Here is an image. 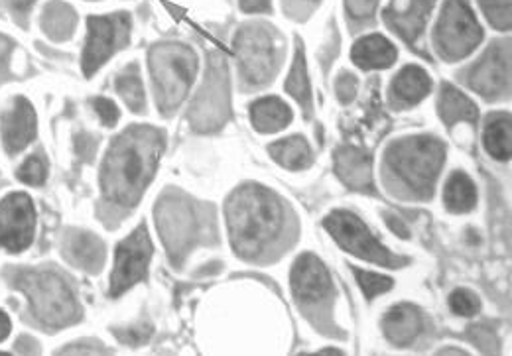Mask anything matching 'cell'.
Returning <instances> with one entry per match:
<instances>
[{
    "label": "cell",
    "instance_id": "8fae6325",
    "mask_svg": "<svg viewBox=\"0 0 512 356\" xmlns=\"http://www.w3.org/2000/svg\"><path fill=\"white\" fill-rule=\"evenodd\" d=\"M469 89L489 101L507 99L511 93V40L493 42L465 75Z\"/></svg>",
    "mask_w": 512,
    "mask_h": 356
},
{
    "label": "cell",
    "instance_id": "e575fe53",
    "mask_svg": "<svg viewBox=\"0 0 512 356\" xmlns=\"http://www.w3.org/2000/svg\"><path fill=\"white\" fill-rule=\"evenodd\" d=\"M357 87H359V83H357V77H355V75H351V73H341L339 79H337V83H335V91H337L339 101H341L343 105H349V103L355 99V95H357Z\"/></svg>",
    "mask_w": 512,
    "mask_h": 356
},
{
    "label": "cell",
    "instance_id": "ffe728a7",
    "mask_svg": "<svg viewBox=\"0 0 512 356\" xmlns=\"http://www.w3.org/2000/svg\"><path fill=\"white\" fill-rule=\"evenodd\" d=\"M422 327V315L412 305H398L390 309L383 321L386 339L398 347L410 345L422 333Z\"/></svg>",
    "mask_w": 512,
    "mask_h": 356
},
{
    "label": "cell",
    "instance_id": "7bdbcfd3",
    "mask_svg": "<svg viewBox=\"0 0 512 356\" xmlns=\"http://www.w3.org/2000/svg\"><path fill=\"white\" fill-rule=\"evenodd\" d=\"M8 333H10V319H8V315L0 309V343L8 337Z\"/></svg>",
    "mask_w": 512,
    "mask_h": 356
},
{
    "label": "cell",
    "instance_id": "4316f807",
    "mask_svg": "<svg viewBox=\"0 0 512 356\" xmlns=\"http://www.w3.org/2000/svg\"><path fill=\"white\" fill-rule=\"evenodd\" d=\"M75 22H77V18H75L73 8L60 0L50 2L42 16L44 32L56 42H64L71 38L73 30H75Z\"/></svg>",
    "mask_w": 512,
    "mask_h": 356
},
{
    "label": "cell",
    "instance_id": "30bf717a",
    "mask_svg": "<svg viewBox=\"0 0 512 356\" xmlns=\"http://www.w3.org/2000/svg\"><path fill=\"white\" fill-rule=\"evenodd\" d=\"M130 40V16L113 14V16H91L87 20V42L83 52V73L91 77L99 71L105 61L115 52L125 48Z\"/></svg>",
    "mask_w": 512,
    "mask_h": 356
},
{
    "label": "cell",
    "instance_id": "ee69618b",
    "mask_svg": "<svg viewBox=\"0 0 512 356\" xmlns=\"http://www.w3.org/2000/svg\"><path fill=\"white\" fill-rule=\"evenodd\" d=\"M8 50H10V42H8V40H4V38H0V63H2L4 58H6Z\"/></svg>",
    "mask_w": 512,
    "mask_h": 356
},
{
    "label": "cell",
    "instance_id": "1f68e13d",
    "mask_svg": "<svg viewBox=\"0 0 512 356\" xmlns=\"http://www.w3.org/2000/svg\"><path fill=\"white\" fill-rule=\"evenodd\" d=\"M353 272H355V278H357V282H359V286H361V290H363V294H365L367 299L381 296V294L388 292L394 286V282L390 278L381 276V274H373V272L359 270V268H355Z\"/></svg>",
    "mask_w": 512,
    "mask_h": 356
},
{
    "label": "cell",
    "instance_id": "7c38bea8",
    "mask_svg": "<svg viewBox=\"0 0 512 356\" xmlns=\"http://www.w3.org/2000/svg\"><path fill=\"white\" fill-rule=\"evenodd\" d=\"M156 219H158L156 223H158L162 240L168 248L170 260L174 264H182L195 238L192 207L180 197L166 195L156 207Z\"/></svg>",
    "mask_w": 512,
    "mask_h": 356
},
{
    "label": "cell",
    "instance_id": "ba28073f",
    "mask_svg": "<svg viewBox=\"0 0 512 356\" xmlns=\"http://www.w3.org/2000/svg\"><path fill=\"white\" fill-rule=\"evenodd\" d=\"M229 73L227 61L221 52H213L209 56V67L205 75V83L199 89L192 109L190 120L197 132H213L229 119Z\"/></svg>",
    "mask_w": 512,
    "mask_h": 356
},
{
    "label": "cell",
    "instance_id": "8992f818",
    "mask_svg": "<svg viewBox=\"0 0 512 356\" xmlns=\"http://www.w3.org/2000/svg\"><path fill=\"white\" fill-rule=\"evenodd\" d=\"M235 52L241 63L243 79L253 87H260L270 83L280 67L282 42L276 30L256 22L237 32Z\"/></svg>",
    "mask_w": 512,
    "mask_h": 356
},
{
    "label": "cell",
    "instance_id": "f6af8a7d",
    "mask_svg": "<svg viewBox=\"0 0 512 356\" xmlns=\"http://www.w3.org/2000/svg\"><path fill=\"white\" fill-rule=\"evenodd\" d=\"M321 355H341L339 351H321Z\"/></svg>",
    "mask_w": 512,
    "mask_h": 356
},
{
    "label": "cell",
    "instance_id": "f1b7e54d",
    "mask_svg": "<svg viewBox=\"0 0 512 356\" xmlns=\"http://www.w3.org/2000/svg\"><path fill=\"white\" fill-rule=\"evenodd\" d=\"M286 91L306 109V113L310 115L312 111V87H310V79H308V67H306V54H304V46L298 40L296 42V58L292 71L288 75L286 81Z\"/></svg>",
    "mask_w": 512,
    "mask_h": 356
},
{
    "label": "cell",
    "instance_id": "f546056e",
    "mask_svg": "<svg viewBox=\"0 0 512 356\" xmlns=\"http://www.w3.org/2000/svg\"><path fill=\"white\" fill-rule=\"evenodd\" d=\"M117 93L123 97L132 113L144 111V87L138 65L132 63L117 77Z\"/></svg>",
    "mask_w": 512,
    "mask_h": 356
},
{
    "label": "cell",
    "instance_id": "ac0fdd59",
    "mask_svg": "<svg viewBox=\"0 0 512 356\" xmlns=\"http://www.w3.org/2000/svg\"><path fill=\"white\" fill-rule=\"evenodd\" d=\"M335 172L347 187L355 191L373 189V162L369 154L359 148H339L335 154Z\"/></svg>",
    "mask_w": 512,
    "mask_h": 356
},
{
    "label": "cell",
    "instance_id": "60d3db41",
    "mask_svg": "<svg viewBox=\"0 0 512 356\" xmlns=\"http://www.w3.org/2000/svg\"><path fill=\"white\" fill-rule=\"evenodd\" d=\"M386 221H388V227L398 235L400 238H408L410 237V233H408V229H406V225L400 221V219H396V217H392V215H386Z\"/></svg>",
    "mask_w": 512,
    "mask_h": 356
},
{
    "label": "cell",
    "instance_id": "d6986e66",
    "mask_svg": "<svg viewBox=\"0 0 512 356\" xmlns=\"http://www.w3.org/2000/svg\"><path fill=\"white\" fill-rule=\"evenodd\" d=\"M432 89L430 75L418 65H406L390 85L392 103L396 107L418 105Z\"/></svg>",
    "mask_w": 512,
    "mask_h": 356
},
{
    "label": "cell",
    "instance_id": "277c9868",
    "mask_svg": "<svg viewBox=\"0 0 512 356\" xmlns=\"http://www.w3.org/2000/svg\"><path fill=\"white\" fill-rule=\"evenodd\" d=\"M150 73L158 109L168 117L188 97L197 75V56L184 44H158L150 50Z\"/></svg>",
    "mask_w": 512,
    "mask_h": 356
},
{
    "label": "cell",
    "instance_id": "d4e9b609",
    "mask_svg": "<svg viewBox=\"0 0 512 356\" xmlns=\"http://www.w3.org/2000/svg\"><path fill=\"white\" fill-rule=\"evenodd\" d=\"M268 150H270L272 158L288 170H306L312 166V150H310L306 138H302V136L278 140Z\"/></svg>",
    "mask_w": 512,
    "mask_h": 356
},
{
    "label": "cell",
    "instance_id": "3957f363",
    "mask_svg": "<svg viewBox=\"0 0 512 356\" xmlns=\"http://www.w3.org/2000/svg\"><path fill=\"white\" fill-rule=\"evenodd\" d=\"M386 168L416 199H430L446 160V146L434 136H410L388 146Z\"/></svg>",
    "mask_w": 512,
    "mask_h": 356
},
{
    "label": "cell",
    "instance_id": "74e56055",
    "mask_svg": "<svg viewBox=\"0 0 512 356\" xmlns=\"http://www.w3.org/2000/svg\"><path fill=\"white\" fill-rule=\"evenodd\" d=\"M320 0H284V8L292 18H308Z\"/></svg>",
    "mask_w": 512,
    "mask_h": 356
},
{
    "label": "cell",
    "instance_id": "d590c367",
    "mask_svg": "<svg viewBox=\"0 0 512 356\" xmlns=\"http://www.w3.org/2000/svg\"><path fill=\"white\" fill-rule=\"evenodd\" d=\"M379 0H345V8L353 20H369L375 14Z\"/></svg>",
    "mask_w": 512,
    "mask_h": 356
},
{
    "label": "cell",
    "instance_id": "ab89813d",
    "mask_svg": "<svg viewBox=\"0 0 512 356\" xmlns=\"http://www.w3.org/2000/svg\"><path fill=\"white\" fill-rule=\"evenodd\" d=\"M245 12H270V0H239Z\"/></svg>",
    "mask_w": 512,
    "mask_h": 356
},
{
    "label": "cell",
    "instance_id": "cb8c5ba5",
    "mask_svg": "<svg viewBox=\"0 0 512 356\" xmlns=\"http://www.w3.org/2000/svg\"><path fill=\"white\" fill-rule=\"evenodd\" d=\"M485 150L495 160H509L512 152V122L509 113H497L487 119Z\"/></svg>",
    "mask_w": 512,
    "mask_h": 356
},
{
    "label": "cell",
    "instance_id": "7a4b0ae2",
    "mask_svg": "<svg viewBox=\"0 0 512 356\" xmlns=\"http://www.w3.org/2000/svg\"><path fill=\"white\" fill-rule=\"evenodd\" d=\"M282 225L284 211L278 197L260 185L239 187L227 203L231 244L245 260L260 256L280 235Z\"/></svg>",
    "mask_w": 512,
    "mask_h": 356
},
{
    "label": "cell",
    "instance_id": "603a6c76",
    "mask_svg": "<svg viewBox=\"0 0 512 356\" xmlns=\"http://www.w3.org/2000/svg\"><path fill=\"white\" fill-rule=\"evenodd\" d=\"M251 120L258 132L274 134L292 122V111L282 99L266 97L251 107Z\"/></svg>",
    "mask_w": 512,
    "mask_h": 356
},
{
    "label": "cell",
    "instance_id": "44dd1931",
    "mask_svg": "<svg viewBox=\"0 0 512 356\" xmlns=\"http://www.w3.org/2000/svg\"><path fill=\"white\" fill-rule=\"evenodd\" d=\"M65 256L79 268L95 274L105 264V244L91 233L75 231L65 240Z\"/></svg>",
    "mask_w": 512,
    "mask_h": 356
},
{
    "label": "cell",
    "instance_id": "f35d334b",
    "mask_svg": "<svg viewBox=\"0 0 512 356\" xmlns=\"http://www.w3.org/2000/svg\"><path fill=\"white\" fill-rule=\"evenodd\" d=\"M150 333H152V327H144V329H128L127 335H123V333H117L119 335V339L123 341V343H128V345H132V347H136V345H140V343H144L148 337H150Z\"/></svg>",
    "mask_w": 512,
    "mask_h": 356
},
{
    "label": "cell",
    "instance_id": "8d00e7d4",
    "mask_svg": "<svg viewBox=\"0 0 512 356\" xmlns=\"http://www.w3.org/2000/svg\"><path fill=\"white\" fill-rule=\"evenodd\" d=\"M93 107H95V113L99 115V119H101L105 126L113 128L119 122V109H117V105L113 101L99 97V99L93 101Z\"/></svg>",
    "mask_w": 512,
    "mask_h": 356
},
{
    "label": "cell",
    "instance_id": "d6a6232c",
    "mask_svg": "<svg viewBox=\"0 0 512 356\" xmlns=\"http://www.w3.org/2000/svg\"><path fill=\"white\" fill-rule=\"evenodd\" d=\"M449 307L453 313L461 315V317H473L479 313L481 309V301L469 290H455L449 296Z\"/></svg>",
    "mask_w": 512,
    "mask_h": 356
},
{
    "label": "cell",
    "instance_id": "5b68a950",
    "mask_svg": "<svg viewBox=\"0 0 512 356\" xmlns=\"http://www.w3.org/2000/svg\"><path fill=\"white\" fill-rule=\"evenodd\" d=\"M14 286L30 299L34 317L52 329H62L81 319V307L64 280L52 272H20Z\"/></svg>",
    "mask_w": 512,
    "mask_h": 356
},
{
    "label": "cell",
    "instance_id": "52a82bcc",
    "mask_svg": "<svg viewBox=\"0 0 512 356\" xmlns=\"http://www.w3.org/2000/svg\"><path fill=\"white\" fill-rule=\"evenodd\" d=\"M483 40V30L467 0H448L440 14L434 44L438 54L448 61L467 58Z\"/></svg>",
    "mask_w": 512,
    "mask_h": 356
},
{
    "label": "cell",
    "instance_id": "7402d4cb",
    "mask_svg": "<svg viewBox=\"0 0 512 356\" xmlns=\"http://www.w3.org/2000/svg\"><path fill=\"white\" fill-rule=\"evenodd\" d=\"M396 56H398L396 48L379 34L359 40L351 52L353 61L365 71L388 69L396 61Z\"/></svg>",
    "mask_w": 512,
    "mask_h": 356
},
{
    "label": "cell",
    "instance_id": "83f0119b",
    "mask_svg": "<svg viewBox=\"0 0 512 356\" xmlns=\"http://www.w3.org/2000/svg\"><path fill=\"white\" fill-rule=\"evenodd\" d=\"M444 203L451 213H469L477 203L475 183L463 172L451 174L444 189Z\"/></svg>",
    "mask_w": 512,
    "mask_h": 356
},
{
    "label": "cell",
    "instance_id": "9a60e30c",
    "mask_svg": "<svg viewBox=\"0 0 512 356\" xmlns=\"http://www.w3.org/2000/svg\"><path fill=\"white\" fill-rule=\"evenodd\" d=\"M434 4L436 0H392L384 8V22L412 50L418 52V42L426 30Z\"/></svg>",
    "mask_w": 512,
    "mask_h": 356
},
{
    "label": "cell",
    "instance_id": "4dcf8cb0",
    "mask_svg": "<svg viewBox=\"0 0 512 356\" xmlns=\"http://www.w3.org/2000/svg\"><path fill=\"white\" fill-rule=\"evenodd\" d=\"M487 20L499 30H511V0H479Z\"/></svg>",
    "mask_w": 512,
    "mask_h": 356
},
{
    "label": "cell",
    "instance_id": "b9f144b4",
    "mask_svg": "<svg viewBox=\"0 0 512 356\" xmlns=\"http://www.w3.org/2000/svg\"><path fill=\"white\" fill-rule=\"evenodd\" d=\"M34 2H36V0H10V6H12V10H14L16 14L24 16V14L32 8Z\"/></svg>",
    "mask_w": 512,
    "mask_h": 356
},
{
    "label": "cell",
    "instance_id": "484cf974",
    "mask_svg": "<svg viewBox=\"0 0 512 356\" xmlns=\"http://www.w3.org/2000/svg\"><path fill=\"white\" fill-rule=\"evenodd\" d=\"M440 117L448 126H453L459 120L477 122L479 111L473 101H469L463 93H459L449 83H444L440 91Z\"/></svg>",
    "mask_w": 512,
    "mask_h": 356
},
{
    "label": "cell",
    "instance_id": "2e32d148",
    "mask_svg": "<svg viewBox=\"0 0 512 356\" xmlns=\"http://www.w3.org/2000/svg\"><path fill=\"white\" fill-rule=\"evenodd\" d=\"M2 142L8 154L22 152L34 138L38 130V119L32 103L24 97H16L12 105L2 113L0 119Z\"/></svg>",
    "mask_w": 512,
    "mask_h": 356
},
{
    "label": "cell",
    "instance_id": "836d02e7",
    "mask_svg": "<svg viewBox=\"0 0 512 356\" xmlns=\"http://www.w3.org/2000/svg\"><path fill=\"white\" fill-rule=\"evenodd\" d=\"M46 164L38 156H30L16 172V178L26 185H42L46 181Z\"/></svg>",
    "mask_w": 512,
    "mask_h": 356
},
{
    "label": "cell",
    "instance_id": "5bb4252c",
    "mask_svg": "<svg viewBox=\"0 0 512 356\" xmlns=\"http://www.w3.org/2000/svg\"><path fill=\"white\" fill-rule=\"evenodd\" d=\"M36 209L26 193H10L0 201V248L18 254L34 240Z\"/></svg>",
    "mask_w": 512,
    "mask_h": 356
},
{
    "label": "cell",
    "instance_id": "e0dca14e",
    "mask_svg": "<svg viewBox=\"0 0 512 356\" xmlns=\"http://www.w3.org/2000/svg\"><path fill=\"white\" fill-rule=\"evenodd\" d=\"M292 290L298 301L316 303L331 292V278L320 258L304 254L292 268Z\"/></svg>",
    "mask_w": 512,
    "mask_h": 356
},
{
    "label": "cell",
    "instance_id": "9c48e42d",
    "mask_svg": "<svg viewBox=\"0 0 512 356\" xmlns=\"http://www.w3.org/2000/svg\"><path fill=\"white\" fill-rule=\"evenodd\" d=\"M323 225L341 248H345L347 252L363 260H369L381 266H390V268H398L406 262L404 258L392 256L369 231V227L349 211L331 213L329 217H325Z\"/></svg>",
    "mask_w": 512,
    "mask_h": 356
},
{
    "label": "cell",
    "instance_id": "6da1fadb",
    "mask_svg": "<svg viewBox=\"0 0 512 356\" xmlns=\"http://www.w3.org/2000/svg\"><path fill=\"white\" fill-rule=\"evenodd\" d=\"M164 132L134 124L109 146L101 170V189L109 203L132 209L154 178L164 152Z\"/></svg>",
    "mask_w": 512,
    "mask_h": 356
},
{
    "label": "cell",
    "instance_id": "4fadbf2b",
    "mask_svg": "<svg viewBox=\"0 0 512 356\" xmlns=\"http://www.w3.org/2000/svg\"><path fill=\"white\" fill-rule=\"evenodd\" d=\"M152 240L146 225H140L130 237L117 246L115 272L111 278V296L125 294L134 284L146 280L148 264L152 258Z\"/></svg>",
    "mask_w": 512,
    "mask_h": 356
}]
</instances>
